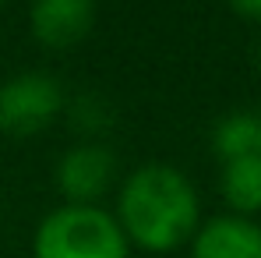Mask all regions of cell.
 <instances>
[{
    "mask_svg": "<svg viewBox=\"0 0 261 258\" xmlns=\"http://www.w3.org/2000/svg\"><path fill=\"white\" fill-rule=\"evenodd\" d=\"M117 223L141 251L166 255L187 244L201 226V202L191 177L173 163H145L130 170L117 195Z\"/></svg>",
    "mask_w": 261,
    "mask_h": 258,
    "instance_id": "1",
    "label": "cell"
},
{
    "mask_svg": "<svg viewBox=\"0 0 261 258\" xmlns=\"http://www.w3.org/2000/svg\"><path fill=\"white\" fill-rule=\"evenodd\" d=\"M32 258H130V244L102 205H57L36 226Z\"/></svg>",
    "mask_w": 261,
    "mask_h": 258,
    "instance_id": "2",
    "label": "cell"
},
{
    "mask_svg": "<svg viewBox=\"0 0 261 258\" xmlns=\"http://www.w3.org/2000/svg\"><path fill=\"white\" fill-rule=\"evenodd\" d=\"M64 110V88L46 71H18L0 85V131L32 138L46 131Z\"/></svg>",
    "mask_w": 261,
    "mask_h": 258,
    "instance_id": "3",
    "label": "cell"
},
{
    "mask_svg": "<svg viewBox=\"0 0 261 258\" xmlns=\"http://www.w3.org/2000/svg\"><path fill=\"white\" fill-rule=\"evenodd\" d=\"M53 180L64 205H99L117 184V156L99 142H78L57 159Z\"/></svg>",
    "mask_w": 261,
    "mask_h": 258,
    "instance_id": "4",
    "label": "cell"
},
{
    "mask_svg": "<svg viewBox=\"0 0 261 258\" xmlns=\"http://www.w3.org/2000/svg\"><path fill=\"white\" fill-rule=\"evenodd\" d=\"M95 25L92 0H39L29 7V29L46 50H71Z\"/></svg>",
    "mask_w": 261,
    "mask_h": 258,
    "instance_id": "5",
    "label": "cell"
},
{
    "mask_svg": "<svg viewBox=\"0 0 261 258\" xmlns=\"http://www.w3.org/2000/svg\"><path fill=\"white\" fill-rule=\"evenodd\" d=\"M191 258H261V226L247 216H212L191 237Z\"/></svg>",
    "mask_w": 261,
    "mask_h": 258,
    "instance_id": "6",
    "label": "cell"
},
{
    "mask_svg": "<svg viewBox=\"0 0 261 258\" xmlns=\"http://www.w3.org/2000/svg\"><path fill=\"white\" fill-rule=\"evenodd\" d=\"M219 191H222V202L233 209V216L251 219L254 213H261V156L258 152L222 163Z\"/></svg>",
    "mask_w": 261,
    "mask_h": 258,
    "instance_id": "7",
    "label": "cell"
},
{
    "mask_svg": "<svg viewBox=\"0 0 261 258\" xmlns=\"http://www.w3.org/2000/svg\"><path fill=\"white\" fill-rule=\"evenodd\" d=\"M212 149H216V156L222 163L258 152V121H254V113H247V110L226 113L212 131Z\"/></svg>",
    "mask_w": 261,
    "mask_h": 258,
    "instance_id": "8",
    "label": "cell"
},
{
    "mask_svg": "<svg viewBox=\"0 0 261 258\" xmlns=\"http://www.w3.org/2000/svg\"><path fill=\"white\" fill-rule=\"evenodd\" d=\"M233 14L244 18V21L261 25V0H237V4H233Z\"/></svg>",
    "mask_w": 261,
    "mask_h": 258,
    "instance_id": "9",
    "label": "cell"
},
{
    "mask_svg": "<svg viewBox=\"0 0 261 258\" xmlns=\"http://www.w3.org/2000/svg\"><path fill=\"white\" fill-rule=\"evenodd\" d=\"M254 121H258V156H261V106H258V113H254Z\"/></svg>",
    "mask_w": 261,
    "mask_h": 258,
    "instance_id": "10",
    "label": "cell"
},
{
    "mask_svg": "<svg viewBox=\"0 0 261 258\" xmlns=\"http://www.w3.org/2000/svg\"><path fill=\"white\" fill-rule=\"evenodd\" d=\"M254 60H258V67H261V43H258V50H254Z\"/></svg>",
    "mask_w": 261,
    "mask_h": 258,
    "instance_id": "11",
    "label": "cell"
}]
</instances>
